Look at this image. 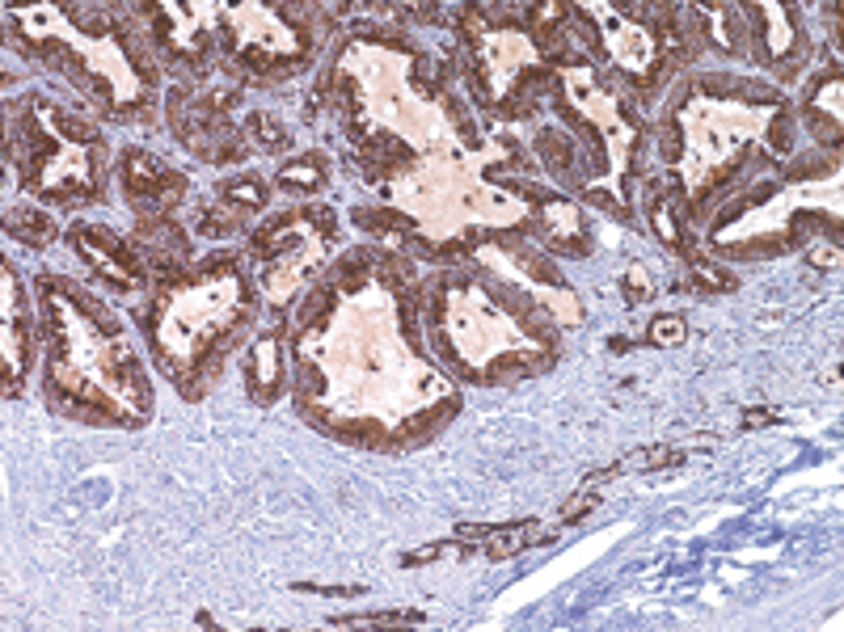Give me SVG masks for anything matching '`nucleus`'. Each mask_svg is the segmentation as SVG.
<instances>
[{
  "label": "nucleus",
  "instance_id": "obj_2",
  "mask_svg": "<svg viewBox=\"0 0 844 632\" xmlns=\"http://www.w3.org/2000/svg\"><path fill=\"white\" fill-rule=\"evenodd\" d=\"M444 552H452V544H431V548H422V552H410V557H405V565H418V561H439Z\"/></svg>",
  "mask_w": 844,
  "mask_h": 632
},
{
  "label": "nucleus",
  "instance_id": "obj_1",
  "mask_svg": "<svg viewBox=\"0 0 844 632\" xmlns=\"http://www.w3.org/2000/svg\"><path fill=\"white\" fill-rule=\"evenodd\" d=\"M595 506H600V497H595L591 489H583V493H574V497L562 506V519H566V523H574L583 510H595Z\"/></svg>",
  "mask_w": 844,
  "mask_h": 632
}]
</instances>
